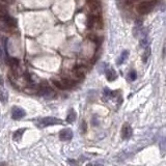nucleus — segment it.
<instances>
[{
    "instance_id": "nucleus-1",
    "label": "nucleus",
    "mask_w": 166,
    "mask_h": 166,
    "mask_svg": "<svg viewBox=\"0 0 166 166\" xmlns=\"http://www.w3.org/2000/svg\"><path fill=\"white\" fill-rule=\"evenodd\" d=\"M155 2L154 1H143L140 2L137 5V12L140 15H146L152 10V8L154 7Z\"/></svg>"
},
{
    "instance_id": "nucleus-2",
    "label": "nucleus",
    "mask_w": 166,
    "mask_h": 166,
    "mask_svg": "<svg viewBox=\"0 0 166 166\" xmlns=\"http://www.w3.org/2000/svg\"><path fill=\"white\" fill-rule=\"evenodd\" d=\"M62 121L60 119L56 118V117L53 116H48V117H44V118L39 119V127H49V126H54V125H58V124H61Z\"/></svg>"
},
{
    "instance_id": "nucleus-3",
    "label": "nucleus",
    "mask_w": 166,
    "mask_h": 166,
    "mask_svg": "<svg viewBox=\"0 0 166 166\" xmlns=\"http://www.w3.org/2000/svg\"><path fill=\"white\" fill-rule=\"evenodd\" d=\"M133 134V130H132L131 126L128 123H125L121 128V138L123 139H130Z\"/></svg>"
},
{
    "instance_id": "nucleus-4",
    "label": "nucleus",
    "mask_w": 166,
    "mask_h": 166,
    "mask_svg": "<svg viewBox=\"0 0 166 166\" xmlns=\"http://www.w3.org/2000/svg\"><path fill=\"white\" fill-rule=\"evenodd\" d=\"M26 115V112H25L24 109L20 108V107H12V116L14 119L16 121H19V119L23 118V117Z\"/></svg>"
},
{
    "instance_id": "nucleus-5",
    "label": "nucleus",
    "mask_w": 166,
    "mask_h": 166,
    "mask_svg": "<svg viewBox=\"0 0 166 166\" xmlns=\"http://www.w3.org/2000/svg\"><path fill=\"white\" fill-rule=\"evenodd\" d=\"M59 138L62 141H70L73 138V131L71 129H69V128L61 130L59 133Z\"/></svg>"
},
{
    "instance_id": "nucleus-6",
    "label": "nucleus",
    "mask_w": 166,
    "mask_h": 166,
    "mask_svg": "<svg viewBox=\"0 0 166 166\" xmlns=\"http://www.w3.org/2000/svg\"><path fill=\"white\" fill-rule=\"evenodd\" d=\"M88 5H89L91 12H101V2L100 0H88Z\"/></svg>"
},
{
    "instance_id": "nucleus-7",
    "label": "nucleus",
    "mask_w": 166,
    "mask_h": 166,
    "mask_svg": "<svg viewBox=\"0 0 166 166\" xmlns=\"http://www.w3.org/2000/svg\"><path fill=\"white\" fill-rule=\"evenodd\" d=\"M106 78H107V80L108 81H114L115 79L117 78V75H116V72H115L113 69H107L106 70Z\"/></svg>"
},
{
    "instance_id": "nucleus-8",
    "label": "nucleus",
    "mask_w": 166,
    "mask_h": 166,
    "mask_svg": "<svg viewBox=\"0 0 166 166\" xmlns=\"http://www.w3.org/2000/svg\"><path fill=\"white\" fill-rule=\"evenodd\" d=\"M73 72L76 74V76H83L86 72V68L84 66H76L73 69Z\"/></svg>"
},
{
    "instance_id": "nucleus-9",
    "label": "nucleus",
    "mask_w": 166,
    "mask_h": 166,
    "mask_svg": "<svg viewBox=\"0 0 166 166\" xmlns=\"http://www.w3.org/2000/svg\"><path fill=\"white\" fill-rule=\"evenodd\" d=\"M41 94L43 97H46V98H50V97H53L54 96V91L53 89H51L50 87H44L42 88L41 90Z\"/></svg>"
},
{
    "instance_id": "nucleus-10",
    "label": "nucleus",
    "mask_w": 166,
    "mask_h": 166,
    "mask_svg": "<svg viewBox=\"0 0 166 166\" xmlns=\"http://www.w3.org/2000/svg\"><path fill=\"white\" fill-rule=\"evenodd\" d=\"M25 131H26V129H19V130H17V131L14 133V135H12V139H14L15 141H19V140L22 138L23 133H24Z\"/></svg>"
},
{
    "instance_id": "nucleus-11",
    "label": "nucleus",
    "mask_w": 166,
    "mask_h": 166,
    "mask_svg": "<svg viewBox=\"0 0 166 166\" xmlns=\"http://www.w3.org/2000/svg\"><path fill=\"white\" fill-rule=\"evenodd\" d=\"M128 56H129V51H128V50H125V51L121 52V56H119V59L117 60V64L119 66V64H123V62L128 58Z\"/></svg>"
},
{
    "instance_id": "nucleus-12",
    "label": "nucleus",
    "mask_w": 166,
    "mask_h": 166,
    "mask_svg": "<svg viewBox=\"0 0 166 166\" xmlns=\"http://www.w3.org/2000/svg\"><path fill=\"white\" fill-rule=\"evenodd\" d=\"M7 62L10 67H12V68H17V67L19 66V64H20L19 59L18 58H16V57H8Z\"/></svg>"
},
{
    "instance_id": "nucleus-13",
    "label": "nucleus",
    "mask_w": 166,
    "mask_h": 166,
    "mask_svg": "<svg viewBox=\"0 0 166 166\" xmlns=\"http://www.w3.org/2000/svg\"><path fill=\"white\" fill-rule=\"evenodd\" d=\"M75 119H76V112L73 109H71L68 116H67V121L68 123H73V121H75Z\"/></svg>"
},
{
    "instance_id": "nucleus-14",
    "label": "nucleus",
    "mask_w": 166,
    "mask_h": 166,
    "mask_svg": "<svg viewBox=\"0 0 166 166\" xmlns=\"http://www.w3.org/2000/svg\"><path fill=\"white\" fill-rule=\"evenodd\" d=\"M150 56H151V48L148 47V46H146V50H144L143 56H142V60H143V62L148 61V59L150 58Z\"/></svg>"
},
{
    "instance_id": "nucleus-15",
    "label": "nucleus",
    "mask_w": 166,
    "mask_h": 166,
    "mask_svg": "<svg viewBox=\"0 0 166 166\" xmlns=\"http://www.w3.org/2000/svg\"><path fill=\"white\" fill-rule=\"evenodd\" d=\"M52 82H53V84L56 87L59 88V89H67L66 86L64 85V83L61 82V80H55V79H54V80H52Z\"/></svg>"
},
{
    "instance_id": "nucleus-16",
    "label": "nucleus",
    "mask_w": 166,
    "mask_h": 166,
    "mask_svg": "<svg viewBox=\"0 0 166 166\" xmlns=\"http://www.w3.org/2000/svg\"><path fill=\"white\" fill-rule=\"evenodd\" d=\"M104 94H105V96H107L108 98H112V97L116 96V92L112 91V90L109 89V88H105V89H104Z\"/></svg>"
},
{
    "instance_id": "nucleus-17",
    "label": "nucleus",
    "mask_w": 166,
    "mask_h": 166,
    "mask_svg": "<svg viewBox=\"0 0 166 166\" xmlns=\"http://www.w3.org/2000/svg\"><path fill=\"white\" fill-rule=\"evenodd\" d=\"M129 77H130V79H131L132 81L136 80V79H137V73H136V71H135V70L130 71V73H129Z\"/></svg>"
},
{
    "instance_id": "nucleus-18",
    "label": "nucleus",
    "mask_w": 166,
    "mask_h": 166,
    "mask_svg": "<svg viewBox=\"0 0 166 166\" xmlns=\"http://www.w3.org/2000/svg\"><path fill=\"white\" fill-rule=\"evenodd\" d=\"M6 99H7V94L4 90H0V100H1L2 103H5Z\"/></svg>"
},
{
    "instance_id": "nucleus-19",
    "label": "nucleus",
    "mask_w": 166,
    "mask_h": 166,
    "mask_svg": "<svg viewBox=\"0 0 166 166\" xmlns=\"http://www.w3.org/2000/svg\"><path fill=\"white\" fill-rule=\"evenodd\" d=\"M81 130H82L83 133H85V132H86V123L84 121L81 123Z\"/></svg>"
},
{
    "instance_id": "nucleus-20",
    "label": "nucleus",
    "mask_w": 166,
    "mask_h": 166,
    "mask_svg": "<svg viewBox=\"0 0 166 166\" xmlns=\"http://www.w3.org/2000/svg\"><path fill=\"white\" fill-rule=\"evenodd\" d=\"M0 14H5V6L0 3Z\"/></svg>"
},
{
    "instance_id": "nucleus-21",
    "label": "nucleus",
    "mask_w": 166,
    "mask_h": 166,
    "mask_svg": "<svg viewBox=\"0 0 166 166\" xmlns=\"http://www.w3.org/2000/svg\"><path fill=\"white\" fill-rule=\"evenodd\" d=\"M1 1H4V2H7V0H1Z\"/></svg>"
}]
</instances>
